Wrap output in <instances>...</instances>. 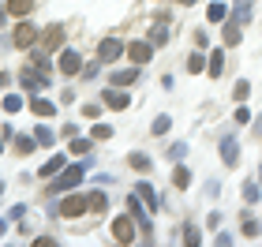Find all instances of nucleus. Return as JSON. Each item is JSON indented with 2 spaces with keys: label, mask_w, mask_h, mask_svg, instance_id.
Wrapping results in <instances>:
<instances>
[{
  "label": "nucleus",
  "mask_w": 262,
  "mask_h": 247,
  "mask_svg": "<svg viewBox=\"0 0 262 247\" xmlns=\"http://www.w3.org/2000/svg\"><path fill=\"white\" fill-rule=\"evenodd\" d=\"M94 139H113V127L109 124H94Z\"/></svg>",
  "instance_id": "obj_27"
},
{
  "label": "nucleus",
  "mask_w": 262,
  "mask_h": 247,
  "mask_svg": "<svg viewBox=\"0 0 262 247\" xmlns=\"http://www.w3.org/2000/svg\"><path fill=\"white\" fill-rule=\"evenodd\" d=\"M82 210H90L86 206V198H79V195H71V198H64V206H60V214L64 217H79Z\"/></svg>",
  "instance_id": "obj_7"
},
{
  "label": "nucleus",
  "mask_w": 262,
  "mask_h": 247,
  "mask_svg": "<svg viewBox=\"0 0 262 247\" xmlns=\"http://www.w3.org/2000/svg\"><path fill=\"white\" fill-rule=\"evenodd\" d=\"M172 184H176V187H191V172H187V169H176V172H172Z\"/></svg>",
  "instance_id": "obj_24"
},
{
  "label": "nucleus",
  "mask_w": 262,
  "mask_h": 247,
  "mask_svg": "<svg viewBox=\"0 0 262 247\" xmlns=\"http://www.w3.org/2000/svg\"><path fill=\"white\" fill-rule=\"evenodd\" d=\"M139 198H146V206H150V210H158V206H161V195L154 191L150 184H139Z\"/></svg>",
  "instance_id": "obj_14"
},
{
  "label": "nucleus",
  "mask_w": 262,
  "mask_h": 247,
  "mask_svg": "<svg viewBox=\"0 0 262 247\" xmlns=\"http://www.w3.org/2000/svg\"><path fill=\"white\" fill-rule=\"evenodd\" d=\"M30 109L38 113V116H53L56 109H53V101H41V98H30Z\"/></svg>",
  "instance_id": "obj_20"
},
{
  "label": "nucleus",
  "mask_w": 262,
  "mask_h": 247,
  "mask_svg": "<svg viewBox=\"0 0 262 247\" xmlns=\"http://www.w3.org/2000/svg\"><path fill=\"white\" fill-rule=\"evenodd\" d=\"M258 180H262V172H258Z\"/></svg>",
  "instance_id": "obj_39"
},
{
  "label": "nucleus",
  "mask_w": 262,
  "mask_h": 247,
  "mask_svg": "<svg viewBox=\"0 0 262 247\" xmlns=\"http://www.w3.org/2000/svg\"><path fill=\"white\" fill-rule=\"evenodd\" d=\"M4 229H8V221H4V217H0V236H4Z\"/></svg>",
  "instance_id": "obj_36"
},
{
  "label": "nucleus",
  "mask_w": 262,
  "mask_h": 247,
  "mask_svg": "<svg viewBox=\"0 0 262 247\" xmlns=\"http://www.w3.org/2000/svg\"><path fill=\"white\" fill-rule=\"evenodd\" d=\"M139 72L135 68H127V72H113V86H127V82H135Z\"/></svg>",
  "instance_id": "obj_16"
},
{
  "label": "nucleus",
  "mask_w": 262,
  "mask_h": 247,
  "mask_svg": "<svg viewBox=\"0 0 262 247\" xmlns=\"http://www.w3.org/2000/svg\"><path fill=\"white\" fill-rule=\"evenodd\" d=\"M98 56H101L105 64H113V60H120V56H124V45L116 41V38H105V41L98 45Z\"/></svg>",
  "instance_id": "obj_4"
},
{
  "label": "nucleus",
  "mask_w": 262,
  "mask_h": 247,
  "mask_svg": "<svg viewBox=\"0 0 262 247\" xmlns=\"http://www.w3.org/2000/svg\"><path fill=\"white\" fill-rule=\"evenodd\" d=\"M56 172H64V154H53V158L38 169V176H56Z\"/></svg>",
  "instance_id": "obj_10"
},
{
  "label": "nucleus",
  "mask_w": 262,
  "mask_h": 247,
  "mask_svg": "<svg viewBox=\"0 0 262 247\" xmlns=\"http://www.w3.org/2000/svg\"><path fill=\"white\" fill-rule=\"evenodd\" d=\"M82 116H90V120H94V116H101V105H86V109H82Z\"/></svg>",
  "instance_id": "obj_34"
},
{
  "label": "nucleus",
  "mask_w": 262,
  "mask_h": 247,
  "mask_svg": "<svg viewBox=\"0 0 262 247\" xmlns=\"http://www.w3.org/2000/svg\"><path fill=\"white\" fill-rule=\"evenodd\" d=\"M165 38H169V30H165V27H158V30H150V45H161Z\"/></svg>",
  "instance_id": "obj_29"
},
{
  "label": "nucleus",
  "mask_w": 262,
  "mask_h": 247,
  "mask_svg": "<svg viewBox=\"0 0 262 247\" xmlns=\"http://www.w3.org/2000/svg\"><path fill=\"white\" fill-rule=\"evenodd\" d=\"M187 72H191V75H199V72H206V60H202V53H195V56H187Z\"/></svg>",
  "instance_id": "obj_21"
},
{
  "label": "nucleus",
  "mask_w": 262,
  "mask_h": 247,
  "mask_svg": "<svg viewBox=\"0 0 262 247\" xmlns=\"http://www.w3.org/2000/svg\"><path fill=\"white\" fill-rule=\"evenodd\" d=\"M105 105H109V109H127V94H120V90H105Z\"/></svg>",
  "instance_id": "obj_15"
},
{
  "label": "nucleus",
  "mask_w": 262,
  "mask_h": 247,
  "mask_svg": "<svg viewBox=\"0 0 262 247\" xmlns=\"http://www.w3.org/2000/svg\"><path fill=\"white\" fill-rule=\"evenodd\" d=\"M11 135V127H4V131H0V154H4V139Z\"/></svg>",
  "instance_id": "obj_35"
},
{
  "label": "nucleus",
  "mask_w": 262,
  "mask_h": 247,
  "mask_svg": "<svg viewBox=\"0 0 262 247\" xmlns=\"http://www.w3.org/2000/svg\"><path fill=\"white\" fill-rule=\"evenodd\" d=\"M4 109H8V113H19V109H23V98H19V94H8V98H4Z\"/></svg>",
  "instance_id": "obj_26"
},
{
  "label": "nucleus",
  "mask_w": 262,
  "mask_h": 247,
  "mask_svg": "<svg viewBox=\"0 0 262 247\" xmlns=\"http://www.w3.org/2000/svg\"><path fill=\"white\" fill-rule=\"evenodd\" d=\"M60 41H64V27H49V30H45V38H41V49L49 53V49H56Z\"/></svg>",
  "instance_id": "obj_9"
},
{
  "label": "nucleus",
  "mask_w": 262,
  "mask_h": 247,
  "mask_svg": "<svg viewBox=\"0 0 262 247\" xmlns=\"http://www.w3.org/2000/svg\"><path fill=\"white\" fill-rule=\"evenodd\" d=\"M113 240L116 243H131V240H135V225H131V217H116L113 221Z\"/></svg>",
  "instance_id": "obj_3"
},
{
  "label": "nucleus",
  "mask_w": 262,
  "mask_h": 247,
  "mask_svg": "<svg viewBox=\"0 0 262 247\" xmlns=\"http://www.w3.org/2000/svg\"><path fill=\"white\" fill-rule=\"evenodd\" d=\"M232 94H236V101H244L247 94H251V86H247V82H236V90H232Z\"/></svg>",
  "instance_id": "obj_33"
},
{
  "label": "nucleus",
  "mask_w": 262,
  "mask_h": 247,
  "mask_svg": "<svg viewBox=\"0 0 262 247\" xmlns=\"http://www.w3.org/2000/svg\"><path fill=\"white\" fill-rule=\"evenodd\" d=\"M82 172H86L82 165H71V169H64V176L53 184V191H71V187H79V184H82Z\"/></svg>",
  "instance_id": "obj_2"
},
{
  "label": "nucleus",
  "mask_w": 262,
  "mask_h": 247,
  "mask_svg": "<svg viewBox=\"0 0 262 247\" xmlns=\"http://www.w3.org/2000/svg\"><path fill=\"white\" fill-rule=\"evenodd\" d=\"M11 41H15V49H30V45L38 41V27H34V23H19L15 34H11Z\"/></svg>",
  "instance_id": "obj_1"
},
{
  "label": "nucleus",
  "mask_w": 262,
  "mask_h": 247,
  "mask_svg": "<svg viewBox=\"0 0 262 247\" xmlns=\"http://www.w3.org/2000/svg\"><path fill=\"white\" fill-rule=\"evenodd\" d=\"M127 210H131V217L139 221V229H142V232H150V221H146V214H142L146 206L139 203V195H131V198H127Z\"/></svg>",
  "instance_id": "obj_8"
},
{
  "label": "nucleus",
  "mask_w": 262,
  "mask_h": 247,
  "mask_svg": "<svg viewBox=\"0 0 262 247\" xmlns=\"http://www.w3.org/2000/svg\"><path fill=\"white\" fill-rule=\"evenodd\" d=\"M127 165H131V169H139V172H150L154 161H150L146 154H127Z\"/></svg>",
  "instance_id": "obj_17"
},
{
  "label": "nucleus",
  "mask_w": 262,
  "mask_h": 247,
  "mask_svg": "<svg viewBox=\"0 0 262 247\" xmlns=\"http://www.w3.org/2000/svg\"><path fill=\"white\" fill-rule=\"evenodd\" d=\"M180 4H195V0H180Z\"/></svg>",
  "instance_id": "obj_38"
},
{
  "label": "nucleus",
  "mask_w": 262,
  "mask_h": 247,
  "mask_svg": "<svg viewBox=\"0 0 262 247\" xmlns=\"http://www.w3.org/2000/svg\"><path fill=\"white\" fill-rule=\"evenodd\" d=\"M86 206H90V214H105L109 198H105V191H90V195H86Z\"/></svg>",
  "instance_id": "obj_12"
},
{
  "label": "nucleus",
  "mask_w": 262,
  "mask_h": 247,
  "mask_svg": "<svg viewBox=\"0 0 262 247\" xmlns=\"http://www.w3.org/2000/svg\"><path fill=\"white\" fill-rule=\"evenodd\" d=\"M240 38H244V34H240V19H232L229 27H225V45H236Z\"/></svg>",
  "instance_id": "obj_19"
},
{
  "label": "nucleus",
  "mask_w": 262,
  "mask_h": 247,
  "mask_svg": "<svg viewBox=\"0 0 262 247\" xmlns=\"http://www.w3.org/2000/svg\"><path fill=\"white\" fill-rule=\"evenodd\" d=\"M60 72H64V75H79V72H82L79 53H71V49H68V53H60Z\"/></svg>",
  "instance_id": "obj_6"
},
{
  "label": "nucleus",
  "mask_w": 262,
  "mask_h": 247,
  "mask_svg": "<svg viewBox=\"0 0 262 247\" xmlns=\"http://www.w3.org/2000/svg\"><path fill=\"white\" fill-rule=\"evenodd\" d=\"M244 198H247V203H255V198H258V184H244Z\"/></svg>",
  "instance_id": "obj_31"
},
{
  "label": "nucleus",
  "mask_w": 262,
  "mask_h": 247,
  "mask_svg": "<svg viewBox=\"0 0 262 247\" xmlns=\"http://www.w3.org/2000/svg\"><path fill=\"white\" fill-rule=\"evenodd\" d=\"M127 56H131L135 64H146L150 56H154V45H150V41H131V45H127Z\"/></svg>",
  "instance_id": "obj_5"
},
{
  "label": "nucleus",
  "mask_w": 262,
  "mask_h": 247,
  "mask_svg": "<svg viewBox=\"0 0 262 247\" xmlns=\"http://www.w3.org/2000/svg\"><path fill=\"white\" fill-rule=\"evenodd\" d=\"M221 161H225V165H236V161H240V150H236V139H225V143H221Z\"/></svg>",
  "instance_id": "obj_11"
},
{
  "label": "nucleus",
  "mask_w": 262,
  "mask_h": 247,
  "mask_svg": "<svg viewBox=\"0 0 262 247\" xmlns=\"http://www.w3.org/2000/svg\"><path fill=\"white\" fill-rule=\"evenodd\" d=\"M0 195H4V180H0Z\"/></svg>",
  "instance_id": "obj_37"
},
{
  "label": "nucleus",
  "mask_w": 262,
  "mask_h": 247,
  "mask_svg": "<svg viewBox=\"0 0 262 247\" xmlns=\"http://www.w3.org/2000/svg\"><path fill=\"white\" fill-rule=\"evenodd\" d=\"M34 143H38L34 135H19V139H15V150H19V154H30V150H34Z\"/></svg>",
  "instance_id": "obj_22"
},
{
  "label": "nucleus",
  "mask_w": 262,
  "mask_h": 247,
  "mask_svg": "<svg viewBox=\"0 0 262 247\" xmlns=\"http://www.w3.org/2000/svg\"><path fill=\"white\" fill-rule=\"evenodd\" d=\"M169 116H161V120H154V135H165V131H169Z\"/></svg>",
  "instance_id": "obj_30"
},
{
  "label": "nucleus",
  "mask_w": 262,
  "mask_h": 247,
  "mask_svg": "<svg viewBox=\"0 0 262 247\" xmlns=\"http://www.w3.org/2000/svg\"><path fill=\"white\" fill-rule=\"evenodd\" d=\"M225 15H229V11H225V4H210V8H206V19H210V23H221Z\"/></svg>",
  "instance_id": "obj_23"
},
{
  "label": "nucleus",
  "mask_w": 262,
  "mask_h": 247,
  "mask_svg": "<svg viewBox=\"0 0 262 247\" xmlns=\"http://www.w3.org/2000/svg\"><path fill=\"white\" fill-rule=\"evenodd\" d=\"M86 150H90L86 139H75V143H71V154H86Z\"/></svg>",
  "instance_id": "obj_32"
},
{
  "label": "nucleus",
  "mask_w": 262,
  "mask_h": 247,
  "mask_svg": "<svg viewBox=\"0 0 262 247\" xmlns=\"http://www.w3.org/2000/svg\"><path fill=\"white\" fill-rule=\"evenodd\" d=\"M34 8V0H8V15H27Z\"/></svg>",
  "instance_id": "obj_18"
},
{
  "label": "nucleus",
  "mask_w": 262,
  "mask_h": 247,
  "mask_svg": "<svg viewBox=\"0 0 262 247\" xmlns=\"http://www.w3.org/2000/svg\"><path fill=\"white\" fill-rule=\"evenodd\" d=\"M34 139H38L41 146H49V143H53V131H49V127L41 124V127H34Z\"/></svg>",
  "instance_id": "obj_25"
},
{
  "label": "nucleus",
  "mask_w": 262,
  "mask_h": 247,
  "mask_svg": "<svg viewBox=\"0 0 262 247\" xmlns=\"http://www.w3.org/2000/svg\"><path fill=\"white\" fill-rule=\"evenodd\" d=\"M206 72H210L213 79H217V75L225 72V53H221V49H213V53H210V60H206Z\"/></svg>",
  "instance_id": "obj_13"
},
{
  "label": "nucleus",
  "mask_w": 262,
  "mask_h": 247,
  "mask_svg": "<svg viewBox=\"0 0 262 247\" xmlns=\"http://www.w3.org/2000/svg\"><path fill=\"white\" fill-rule=\"evenodd\" d=\"M258 232H262V229H258V221H244V236H247V240H255Z\"/></svg>",
  "instance_id": "obj_28"
}]
</instances>
